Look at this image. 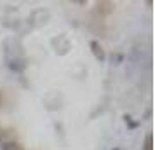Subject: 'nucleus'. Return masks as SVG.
<instances>
[{
    "label": "nucleus",
    "instance_id": "1",
    "mask_svg": "<svg viewBox=\"0 0 155 150\" xmlns=\"http://www.w3.org/2000/svg\"><path fill=\"white\" fill-rule=\"evenodd\" d=\"M115 9V4L113 2H108V0H101V2H96V14L98 16H108L113 12Z\"/></svg>",
    "mask_w": 155,
    "mask_h": 150
},
{
    "label": "nucleus",
    "instance_id": "2",
    "mask_svg": "<svg viewBox=\"0 0 155 150\" xmlns=\"http://www.w3.org/2000/svg\"><path fill=\"white\" fill-rule=\"evenodd\" d=\"M91 49H92V54L98 58V59H105V52H103L101 45H99L96 40H92V42H91Z\"/></svg>",
    "mask_w": 155,
    "mask_h": 150
},
{
    "label": "nucleus",
    "instance_id": "3",
    "mask_svg": "<svg viewBox=\"0 0 155 150\" xmlns=\"http://www.w3.org/2000/svg\"><path fill=\"white\" fill-rule=\"evenodd\" d=\"M2 150H25L18 142H5L2 145Z\"/></svg>",
    "mask_w": 155,
    "mask_h": 150
},
{
    "label": "nucleus",
    "instance_id": "4",
    "mask_svg": "<svg viewBox=\"0 0 155 150\" xmlns=\"http://www.w3.org/2000/svg\"><path fill=\"white\" fill-rule=\"evenodd\" d=\"M143 150H153V145H152V135H147V138H145V148Z\"/></svg>",
    "mask_w": 155,
    "mask_h": 150
},
{
    "label": "nucleus",
    "instance_id": "5",
    "mask_svg": "<svg viewBox=\"0 0 155 150\" xmlns=\"http://www.w3.org/2000/svg\"><path fill=\"white\" fill-rule=\"evenodd\" d=\"M2 136H4V129L0 128V140H2Z\"/></svg>",
    "mask_w": 155,
    "mask_h": 150
}]
</instances>
